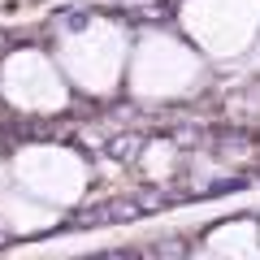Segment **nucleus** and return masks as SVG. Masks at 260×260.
Wrapping results in <instances>:
<instances>
[{
  "label": "nucleus",
  "instance_id": "1",
  "mask_svg": "<svg viewBox=\"0 0 260 260\" xmlns=\"http://www.w3.org/2000/svg\"><path fill=\"white\" fill-rule=\"evenodd\" d=\"M143 208H156V200H104L95 208H83V213L70 217V225H104V221H130V217H139Z\"/></svg>",
  "mask_w": 260,
  "mask_h": 260
}]
</instances>
